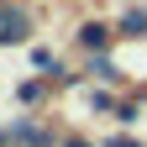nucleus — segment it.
Wrapping results in <instances>:
<instances>
[{"label":"nucleus","mask_w":147,"mask_h":147,"mask_svg":"<svg viewBox=\"0 0 147 147\" xmlns=\"http://www.w3.org/2000/svg\"><path fill=\"white\" fill-rule=\"evenodd\" d=\"M32 63H37V68H53V74H63V63H58V58H53V53H47V47H37V53H32ZM63 79H68V74H63Z\"/></svg>","instance_id":"423d86ee"},{"label":"nucleus","mask_w":147,"mask_h":147,"mask_svg":"<svg viewBox=\"0 0 147 147\" xmlns=\"http://www.w3.org/2000/svg\"><path fill=\"white\" fill-rule=\"evenodd\" d=\"M110 37H116V26H105V21H84V26H79V47L105 53V47H110Z\"/></svg>","instance_id":"f03ea898"},{"label":"nucleus","mask_w":147,"mask_h":147,"mask_svg":"<svg viewBox=\"0 0 147 147\" xmlns=\"http://www.w3.org/2000/svg\"><path fill=\"white\" fill-rule=\"evenodd\" d=\"M26 32H32L26 11H21V5H11V0H0V47H11V42H26Z\"/></svg>","instance_id":"f257e3e1"},{"label":"nucleus","mask_w":147,"mask_h":147,"mask_svg":"<svg viewBox=\"0 0 147 147\" xmlns=\"http://www.w3.org/2000/svg\"><path fill=\"white\" fill-rule=\"evenodd\" d=\"M63 147H89V142H84V137H68V142H63Z\"/></svg>","instance_id":"1a4fd4ad"},{"label":"nucleus","mask_w":147,"mask_h":147,"mask_svg":"<svg viewBox=\"0 0 147 147\" xmlns=\"http://www.w3.org/2000/svg\"><path fill=\"white\" fill-rule=\"evenodd\" d=\"M21 100H26V105L42 100V79H26V84H21Z\"/></svg>","instance_id":"0eeeda50"},{"label":"nucleus","mask_w":147,"mask_h":147,"mask_svg":"<svg viewBox=\"0 0 147 147\" xmlns=\"http://www.w3.org/2000/svg\"><path fill=\"white\" fill-rule=\"evenodd\" d=\"M89 74H95V79H121V68L110 58H89Z\"/></svg>","instance_id":"20e7f679"},{"label":"nucleus","mask_w":147,"mask_h":147,"mask_svg":"<svg viewBox=\"0 0 147 147\" xmlns=\"http://www.w3.org/2000/svg\"><path fill=\"white\" fill-rule=\"evenodd\" d=\"M11 137H16V142H47V137L37 131L32 121H16V126H11Z\"/></svg>","instance_id":"39448f33"},{"label":"nucleus","mask_w":147,"mask_h":147,"mask_svg":"<svg viewBox=\"0 0 147 147\" xmlns=\"http://www.w3.org/2000/svg\"><path fill=\"white\" fill-rule=\"evenodd\" d=\"M105 147H142L137 137H105Z\"/></svg>","instance_id":"6e6552de"},{"label":"nucleus","mask_w":147,"mask_h":147,"mask_svg":"<svg viewBox=\"0 0 147 147\" xmlns=\"http://www.w3.org/2000/svg\"><path fill=\"white\" fill-rule=\"evenodd\" d=\"M116 32H121V37H147V11H126Z\"/></svg>","instance_id":"7ed1b4c3"}]
</instances>
